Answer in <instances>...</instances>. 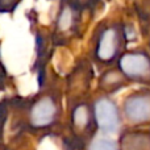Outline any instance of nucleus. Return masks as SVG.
<instances>
[{
  "label": "nucleus",
  "mask_w": 150,
  "mask_h": 150,
  "mask_svg": "<svg viewBox=\"0 0 150 150\" xmlns=\"http://www.w3.org/2000/svg\"><path fill=\"white\" fill-rule=\"evenodd\" d=\"M120 150H150V130L128 128L120 133Z\"/></svg>",
  "instance_id": "obj_8"
},
{
  "label": "nucleus",
  "mask_w": 150,
  "mask_h": 150,
  "mask_svg": "<svg viewBox=\"0 0 150 150\" xmlns=\"http://www.w3.org/2000/svg\"><path fill=\"white\" fill-rule=\"evenodd\" d=\"M7 82H8V74H7V69H5L4 63L1 61V55H0V91H4L7 87Z\"/></svg>",
  "instance_id": "obj_14"
},
{
  "label": "nucleus",
  "mask_w": 150,
  "mask_h": 150,
  "mask_svg": "<svg viewBox=\"0 0 150 150\" xmlns=\"http://www.w3.org/2000/svg\"><path fill=\"white\" fill-rule=\"evenodd\" d=\"M149 130H150V128H149Z\"/></svg>",
  "instance_id": "obj_16"
},
{
  "label": "nucleus",
  "mask_w": 150,
  "mask_h": 150,
  "mask_svg": "<svg viewBox=\"0 0 150 150\" xmlns=\"http://www.w3.org/2000/svg\"><path fill=\"white\" fill-rule=\"evenodd\" d=\"M116 67L130 83L150 88V53L148 50H127L119 58Z\"/></svg>",
  "instance_id": "obj_3"
},
{
  "label": "nucleus",
  "mask_w": 150,
  "mask_h": 150,
  "mask_svg": "<svg viewBox=\"0 0 150 150\" xmlns=\"http://www.w3.org/2000/svg\"><path fill=\"white\" fill-rule=\"evenodd\" d=\"M23 0H0V13H13Z\"/></svg>",
  "instance_id": "obj_13"
},
{
  "label": "nucleus",
  "mask_w": 150,
  "mask_h": 150,
  "mask_svg": "<svg viewBox=\"0 0 150 150\" xmlns=\"http://www.w3.org/2000/svg\"><path fill=\"white\" fill-rule=\"evenodd\" d=\"M121 112L124 121L129 128H144L150 125V88H140L125 96Z\"/></svg>",
  "instance_id": "obj_5"
},
{
  "label": "nucleus",
  "mask_w": 150,
  "mask_h": 150,
  "mask_svg": "<svg viewBox=\"0 0 150 150\" xmlns=\"http://www.w3.org/2000/svg\"><path fill=\"white\" fill-rule=\"evenodd\" d=\"M149 46H150V40H149Z\"/></svg>",
  "instance_id": "obj_15"
},
{
  "label": "nucleus",
  "mask_w": 150,
  "mask_h": 150,
  "mask_svg": "<svg viewBox=\"0 0 150 150\" xmlns=\"http://www.w3.org/2000/svg\"><path fill=\"white\" fill-rule=\"evenodd\" d=\"M70 129L78 140H92L95 130H98L93 117L92 103L84 99L70 101Z\"/></svg>",
  "instance_id": "obj_7"
},
{
  "label": "nucleus",
  "mask_w": 150,
  "mask_h": 150,
  "mask_svg": "<svg viewBox=\"0 0 150 150\" xmlns=\"http://www.w3.org/2000/svg\"><path fill=\"white\" fill-rule=\"evenodd\" d=\"M133 7L142 36L150 38V0H134Z\"/></svg>",
  "instance_id": "obj_10"
},
{
  "label": "nucleus",
  "mask_w": 150,
  "mask_h": 150,
  "mask_svg": "<svg viewBox=\"0 0 150 150\" xmlns=\"http://www.w3.org/2000/svg\"><path fill=\"white\" fill-rule=\"evenodd\" d=\"M133 28L121 20L104 21L96 28L92 36L91 57L101 66L117 63L119 58L127 52V45L134 41Z\"/></svg>",
  "instance_id": "obj_2"
},
{
  "label": "nucleus",
  "mask_w": 150,
  "mask_h": 150,
  "mask_svg": "<svg viewBox=\"0 0 150 150\" xmlns=\"http://www.w3.org/2000/svg\"><path fill=\"white\" fill-rule=\"evenodd\" d=\"M82 12L74 8L67 0H61L59 11L55 18L52 42L54 45H66L78 36L82 21Z\"/></svg>",
  "instance_id": "obj_6"
},
{
  "label": "nucleus",
  "mask_w": 150,
  "mask_h": 150,
  "mask_svg": "<svg viewBox=\"0 0 150 150\" xmlns=\"http://www.w3.org/2000/svg\"><path fill=\"white\" fill-rule=\"evenodd\" d=\"M74 8H76L79 12H86V11H93L101 0H67Z\"/></svg>",
  "instance_id": "obj_12"
},
{
  "label": "nucleus",
  "mask_w": 150,
  "mask_h": 150,
  "mask_svg": "<svg viewBox=\"0 0 150 150\" xmlns=\"http://www.w3.org/2000/svg\"><path fill=\"white\" fill-rule=\"evenodd\" d=\"M86 150H120L119 141L108 137V136H95L88 141Z\"/></svg>",
  "instance_id": "obj_11"
},
{
  "label": "nucleus",
  "mask_w": 150,
  "mask_h": 150,
  "mask_svg": "<svg viewBox=\"0 0 150 150\" xmlns=\"http://www.w3.org/2000/svg\"><path fill=\"white\" fill-rule=\"evenodd\" d=\"M129 83L130 82L121 74V71L117 67H115L105 70L101 74L99 86H100V90L104 92V95L109 96L112 93H116L117 91L122 90L124 87H127Z\"/></svg>",
  "instance_id": "obj_9"
},
{
  "label": "nucleus",
  "mask_w": 150,
  "mask_h": 150,
  "mask_svg": "<svg viewBox=\"0 0 150 150\" xmlns=\"http://www.w3.org/2000/svg\"><path fill=\"white\" fill-rule=\"evenodd\" d=\"M62 93L55 88L40 90L37 95L32 98L11 99L13 108L23 113V121L28 129L33 132L47 130L58 122L62 112Z\"/></svg>",
  "instance_id": "obj_1"
},
{
  "label": "nucleus",
  "mask_w": 150,
  "mask_h": 150,
  "mask_svg": "<svg viewBox=\"0 0 150 150\" xmlns=\"http://www.w3.org/2000/svg\"><path fill=\"white\" fill-rule=\"evenodd\" d=\"M93 117L96 128L101 136H113L121 133L122 128V112L117 103L108 95H100L92 103Z\"/></svg>",
  "instance_id": "obj_4"
}]
</instances>
